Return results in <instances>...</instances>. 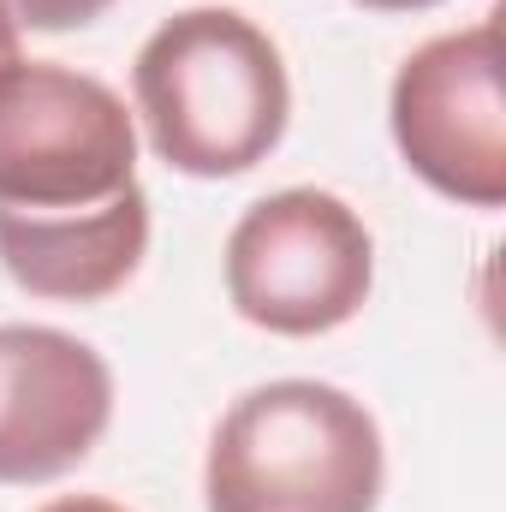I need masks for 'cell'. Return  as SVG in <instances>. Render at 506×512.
Returning <instances> with one entry per match:
<instances>
[{"instance_id":"cell-11","label":"cell","mask_w":506,"mask_h":512,"mask_svg":"<svg viewBox=\"0 0 506 512\" xmlns=\"http://www.w3.org/2000/svg\"><path fill=\"white\" fill-rule=\"evenodd\" d=\"M370 12H423V6H441V0H358Z\"/></svg>"},{"instance_id":"cell-6","label":"cell","mask_w":506,"mask_h":512,"mask_svg":"<svg viewBox=\"0 0 506 512\" xmlns=\"http://www.w3.org/2000/svg\"><path fill=\"white\" fill-rule=\"evenodd\" d=\"M114 417V370L66 328H0V483H54L96 453Z\"/></svg>"},{"instance_id":"cell-7","label":"cell","mask_w":506,"mask_h":512,"mask_svg":"<svg viewBox=\"0 0 506 512\" xmlns=\"http://www.w3.org/2000/svg\"><path fill=\"white\" fill-rule=\"evenodd\" d=\"M149 251V197L131 185L126 197L78 215H12L0 209V268L54 304L114 298Z\"/></svg>"},{"instance_id":"cell-3","label":"cell","mask_w":506,"mask_h":512,"mask_svg":"<svg viewBox=\"0 0 506 512\" xmlns=\"http://www.w3.org/2000/svg\"><path fill=\"white\" fill-rule=\"evenodd\" d=\"M137 185V126L126 102L72 66H0V209L78 215Z\"/></svg>"},{"instance_id":"cell-4","label":"cell","mask_w":506,"mask_h":512,"mask_svg":"<svg viewBox=\"0 0 506 512\" xmlns=\"http://www.w3.org/2000/svg\"><path fill=\"white\" fill-rule=\"evenodd\" d=\"M376 286V239L334 191L292 185L251 203L227 239L233 310L286 340L346 328Z\"/></svg>"},{"instance_id":"cell-5","label":"cell","mask_w":506,"mask_h":512,"mask_svg":"<svg viewBox=\"0 0 506 512\" xmlns=\"http://www.w3.org/2000/svg\"><path fill=\"white\" fill-rule=\"evenodd\" d=\"M393 143L405 167L465 203H506V96H501V24L477 18L465 30L429 36L393 78Z\"/></svg>"},{"instance_id":"cell-9","label":"cell","mask_w":506,"mask_h":512,"mask_svg":"<svg viewBox=\"0 0 506 512\" xmlns=\"http://www.w3.org/2000/svg\"><path fill=\"white\" fill-rule=\"evenodd\" d=\"M36 512H126L120 501H108V495H60V501H48V507Z\"/></svg>"},{"instance_id":"cell-1","label":"cell","mask_w":506,"mask_h":512,"mask_svg":"<svg viewBox=\"0 0 506 512\" xmlns=\"http://www.w3.org/2000/svg\"><path fill=\"white\" fill-rule=\"evenodd\" d=\"M149 149L191 179H233L274 155L292 120V84L274 36L233 6L173 12L131 66Z\"/></svg>"},{"instance_id":"cell-8","label":"cell","mask_w":506,"mask_h":512,"mask_svg":"<svg viewBox=\"0 0 506 512\" xmlns=\"http://www.w3.org/2000/svg\"><path fill=\"white\" fill-rule=\"evenodd\" d=\"M108 6H114V0H12V18H18V30H24V24H30V30H84V24H96Z\"/></svg>"},{"instance_id":"cell-10","label":"cell","mask_w":506,"mask_h":512,"mask_svg":"<svg viewBox=\"0 0 506 512\" xmlns=\"http://www.w3.org/2000/svg\"><path fill=\"white\" fill-rule=\"evenodd\" d=\"M18 60V18H12V0H0V66Z\"/></svg>"},{"instance_id":"cell-2","label":"cell","mask_w":506,"mask_h":512,"mask_svg":"<svg viewBox=\"0 0 506 512\" xmlns=\"http://www.w3.org/2000/svg\"><path fill=\"white\" fill-rule=\"evenodd\" d=\"M376 417L328 382H268L215 423L203 495L209 512H376Z\"/></svg>"}]
</instances>
